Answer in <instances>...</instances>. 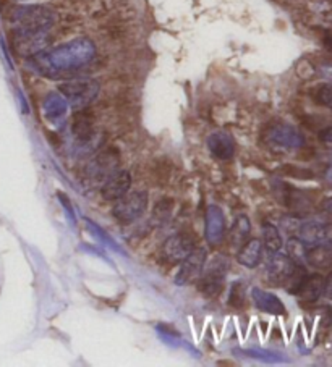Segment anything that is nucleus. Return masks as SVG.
<instances>
[{
  "label": "nucleus",
  "instance_id": "4468645a",
  "mask_svg": "<svg viewBox=\"0 0 332 367\" xmlns=\"http://www.w3.org/2000/svg\"><path fill=\"white\" fill-rule=\"evenodd\" d=\"M305 262L315 269H331L332 267V243L323 241L315 246L306 248Z\"/></svg>",
  "mask_w": 332,
  "mask_h": 367
},
{
  "label": "nucleus",
  "instance_id": "6e6552de",
  "mask_svg": "<svg viewBox=\"0 0 332 367\" xmlns=\"http://www.w3.org/2000/svg\"><path fill=\"white\" fill-rule=\"evenodd\" d=\"M208 259V251L201 246H196L193 251L188 254V256L183 259L180 262V267H178L175 283L177 285H188L192 282L198 280L199 275H201L204 264H206Z\"/></svg>",
  "mask_w": 332,
  "mask_h": 367
},
{
  "label": "nucleus",
  "instance_id": "dca6fc26",
  "mask_svg": "<svg viewBox=\"0 0 332 367\" xmlns=\"http://www.w3.org/2000/svg\"><path fill=\"white\" fill-rule=\"evenodd\" d=\"M252 297L254 304L259 310L263 313L273 314V315H284L285 314V306L282 301H280L275 294L264 292L261 288H253L252 290Z\"/></svg>",
  "mask_w": 332,
  "mask_h": 367
},
{
  "label": "nucleus",
  "instance_id": "ddd939ff",
  "mask_svg": "<svg viewBox=\"0 0 332 367\" xmlns=\"http://www.w3.org/2000/svg\"><path fill=\"white\" fill-rule=\"evenodd\" d=\"M208 149L219 160H229L233 157L235 144L231 135L216 131L208 137Z\"/></svg>",
  "mask_w": 332,
  "mask_h": 367
},
{
  "label": "nucleus",
  "instance_id": "f3484780",
  "mask_svg": "<svg viewBox=\"0 0 332 367\" xmlns=\"http://www.w3.org/2000/svg\"><path fill=\"white\" fill-rule=\"evenodd\" d=\"M71 130H73V135L78 137L80 141H89L94 133V119L88 112L80 109L73 117Z\"/></svg>",
  "mask_w": 332,
  "mask_h": 367
},
{
  "label": "nucleus",
  "instance_id": "a878e982",
  "mask_svg": "<svg viewBox=\"0 0 332 367\" xmlns=\"http://www.w3.org/2000/svg\"><path fill=\"white\" fill-rule=\"evenodd\" d=\"M323 294L328 299H332V272L324 278V287H323Z\"/></svg>",
  "mask_w": 332,
  "mask_h": 367
},
{
  "label": "nucleus",
  "instance_id": "0eeeda50",
  "mask_svg": "<svg viewBox=\"0 0 332 367\" xmlns=\"http://www.w3.org/2000/svg\"><path fill=\"white\" fill-rule=\"evenodd\" d=\"M196 248L195 237L190 233H175L168 237L162 244V257L168 264H178Z\"/></svg>",
  "mask_w": 332,
  "mask_h": 367
},
{
  "label": "nucleus",
  "instance_id": "412c9836",
  "mask_svg": "<svg viewBox=\"0 0 332 367\" xmlns=\"http://www.w3.org/2000/svg\"><path fill=\"white\" fill-rule=\"evenodd\" d=\"M263 244L268 249V253H279L282 248V234H280L279 228L273 225V223H264L263 225Z\"/></svg>",
  "mask_w": 332,
  "mask_h": 367
},
{
  "label": "nucleus",
  "instance_id": "f257e3e1",
  "mask_svg": "<svg viewBox=\"0 0 332 367\" xmlns=\"http://www.w3.org/2000/svg\"><path fill=\"white\" fill-rule=\"evenodd\" d=\"M96 57V45L88 38H78L60 44L48 52L31 55V67L48 78H70Z\"/></svg>",
  "mask_w": 332,
  "mask_h": 367
},
{
  "label": "nucleus",
  "instance_id": "aec40b11",
  "mask_svg": "<svg viewBox=\"0 0 332 367\" xmlns=\"http://www.w3.org/2000/svg\"><path fill=\"white\" fill-rule=\"evenodd\" d=\"M250 232H252V223H250V218L247 216H238L237 218H235L231 230H229V241L232 243V246L240 248L248 239Z\"/></svg>",
  "mask_w": 332,
  "mask_h": 367
},
{
  "label": "nucleus",
  "instance_id": "39448f33",
  "mask_svg": "<svg viewBox=\"0 0 332 367\" xmlns=\"http://www.w3.org/2000/svg\"><path fill=\"white\" fill-rule=\"evenodd\" d=\"M147 209L146 191H129L120 200H117L112 209V214L122 223H131L140 218Z\"/></svg>",
  "mask_w": 332,
  "mask_h": 367
},
{
  "label": "nucleus",
  "instance_id": "7ed1b4c3",
  "mask_svg": "<svg viewBox=\"0 0 332 367\" xmlns=\"http://www.w3.org/2000/svg\"><path fill=\"white\" fill-rule=\"evenodd\" d=\"M99 83L93 78H73L59 86V93L64 96L68 105L75 109H85L99 94Z\"/></svg>",
  "mask_w": 332,
  "mask_h": 367
},
{
  "label": "nucleus",
  "instance_id": "bb28decb",
  "mask_svg": "<svg viewBox=\"0 0 332 367\" xmlns=\"http://www.w3.org/2000/svg\"><path fill=\"white\" fill-rule=\"evenodd\" d=\"M319 137H321V141L329 142V144H332V126H329V128H326V130L321 131Z\"/></svg>",
  "mask_w": 332,
  "mask_h": 367
},
{
  "label": "nucleus",
  "instance_id": "b1692460",
  "mask_svg": "<svg viewBox=\"0 0 332 367\" xmlns=\"http://www.w3.org/2000/svg\"><path fill=\"white\" fill-rule=\"evenodd\" d=\"M319 214L324 223L332 225V197H328V200L323 201L319 207Z\"/></svg>",
  "mask_w": 332,
  "mask_h": 367
},
{
  "label": "nucleus",
  "instance_id": "4be33fe9",
  "mask_svg": "<svg viewBox=\"0 0 332 367\" xmlns=\"http://www.w3.org/2000/svg\"><path fill=\"white\" fill-rule=\"evenodd\" d=\"M305 254H306L305 244L301 243L297 237L290 238L287 243V256L292 257L294 261L298 264L300 261H305Z\"/></svg>",
  "mask_w": 332,
  "mask_h": 367
},
{
  "label": "nucleus",
  "instance_id": "f8f14e48",
  "mask_svg": "<svg viewBox=\"0 0 332 367\" xmlns=\"http://www.w3.org/2000/svg\"><path fill=\"white\" fill-rule=\"evenodd\" d=\"M295 232H297L295 237H297L306 248L315 246V244H319L328 239V227H326L324 222L319 220L301 222Z\"/></svg>",
  "mask_w": 332,
  "mask_h": 367
},
{
  "label": "nucleus",
  "instance_id": "9b49d317",
  "mask_svg": "<svg viewBox=\"0 0 332 367\" xmlns=\"http://www.w3.org/2000/svg\"><path fill=\"white\" fill-rule=\"evenodd\" d=\"M131 190V175L127 170H119L114 175L107 178L104 186H102L101 195L106 201L115 202L120 200L122 196H125L127 193Z\"/></svg>",
  "mask_w": 332,
  "mask_h": 367
},
{
  "label": "nucleus",
  "instance_id": "a211bd4d",
  "mask_svg": "<svg viewBox=\"0 0 332 367\" xmlns=\"http://www.w3.org/2000/svg\"><path fill=\"white\" fill-rule=\"evenodd\" d=\"M323 287H324V278L321 275H306L303 283L298 290L297 297H300L306 303H313L323 294Z\"/></svg>",
  "mask_w": 332,
  "mask_h": 367
},
{
  "label": "nucleus",
  "instance_id": "5701e85b",
  "mask_svg": "<svg viewBox=\"0 0 332 367\" xmlns=\"http://www.w3.org/2000/svg\"><path fill=\"white\" fill-rule=\"evenodd\" d=\"M315 99L318 104L332 109V84H323L316 89Z\"/></svg>",
  "mask_w": 332,
  "mask_h": 367
},
{
  "label": "nucleus",
  "instance_id": "9d476101",
  "mask_svg": "<svg viewBox=\"0 0 332 367\" xmlns=\"http://www.w3.org/2000/svg\"><path fill=\"white\" fill-rule=\"evenodd\" d=\"M206 225H204V238L211 246H217L226 238V217H224L222 209L219 206H209L206 211Z\"/></svg>",
  "mask_w": 332,
  "mask_h": 367
},
{
  "label": "nucleus",
  "instance_id": "393cba45",
  "mask_svg": "<svg viewBox=\"0 0 332 367\" xmlns=\"http://www.w3.org/2000/svg\"><path fill=\"white\" fill-rule=\"evenodd\" d=\"M238 288H240V283H235L232 288L231 298H229V304L235 306V308H240V306L245 303V294H242L243 288H242V292H238Z\"/></svg>",
  "mask_w": 332,
  "mask_h": 367
},
{
  "label": "nucleus",
  "instance_id": "1a4fd4ad",
  "mask_svg": "<svg viewBox=\"0 0 332 367\" xmlns=\"http://www.w3.org/2000/svg\"><path fill=\"white\" fill-rule=\"evenodd\" d=\"M266 141L279 149H300L305 144L303 135L295 126L284 123L270 126L266 135Z\"/></svg>",
  "mask_w": 332,
  "mask_h": 367
},
{
  "label": "nucleus",
  "instance_id": "f03ea898",
  "mask_svg": "<svg viewBox=\"0 0 332 367\" xmlns=\"http://www.w3.org/2000/svg\"><path fill=\"white\" fill-rule=\"evenodd\" d=\"M15 47L20 54L36 55L43 52L45 36L55 23V13L44 5H28L13 12Z\"/></svg>",
  "mask_w": 332,
  "mask_h": 367
},
{
  "label": "nucleus",
  "instance_id": "20e7f679",
  "mask_svg": "<svg viewBox=\"0 0 332 367\" xmlns=\"http://www.w3.org/2000/svg\"><path fill=\"white\" fill-rule=\"evenodd\" d=\"M229 272V259L224 254H219L211 262L204 264L201 275L198 277L199 292L206 297H216L222 292Z\"/></svg>",
  "mask_w": 332,
  "mask_h": 367
},
{
  "label": "nucleus",
  "instance_id": "cd10ccee",
  "mask_svg": "<svg viewBox=\"0 0 332 367\" xmlns=\"http://www.w3.org/2000/svg\"><path fill=\"white\" fill-rule=\"evenodd\" d=\"M324 45H326V49L331 50V52H332V31H328V33H326Z\"/></svg>",
  "mask_w": 332,
  "mask_h": 367
},
{
  "label": "nucleus",
  "instance_id": "2eb2a0df",
  "mask_svg": "<svg viewBox=\"0 0 332 367\" xmlns=\"http://www.w3.org/2000/svg\"><path fill=\"white\" fill-rule=\"evenodd\" d=\"M263 257V243L261 239L258 238H252L247 239L245 244L238 248V254H237V261L242 264L243 267L247 269H254L259 266Z\"/></svg>",
  "mask_w": 332,
  "mask_h": 367
},
{
  "label": "nucleus",
  "instance_id": "6ab92c4d",
  "mask_svg": "<svg viewBox=\"0 0 332 367\" xmlns=\"http://www.w3.org/2000/svg\"><path fill=\"white\" fill-rule=\"evenodd\" d=\"M66 109H68V102L65 100L62 94L52 93L44 100V114L50 121H57L60 119H64Z\"/></svg>",
  "mask_w": 332,
  "mask_h": 367
},
{
  "label": "nucleus",
  "instance_id": "423d86ee",
  "mask_svg": "<svg viewBox=\"0 0 332 367\" xmlns=\"http://www.w3.org/2000/svg\"><path fill=\"white\" fill-rule=\"evenodd\" d=\"M297 267L298 264L292 257H289L287 254L273 253V256L266 264V277L274 287H285Z\"/></svg>",
  "mask_w": 332,
  "mask_h": 367
}]
</instances>
